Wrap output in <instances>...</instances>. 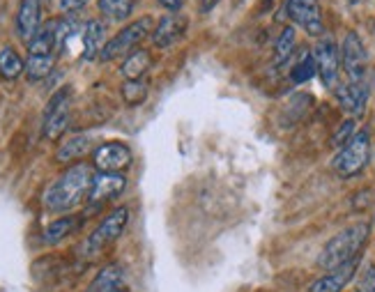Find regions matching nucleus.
<instances>
[{"label":"nucleus","instance_id":"nucleus-1","mask_svg":"<svg viewBox=\"0 0 375 292\" xmlns=\"http://www.w3.org/2000/svg\"><path fill=\"white\" fill-rule=\"evenodd\" d=\"M93 171L85 163L67 168L44 193V207L48 212H69L74 210L85 196H90Z\"/></svg>","mask_w":375,"mask_h":292},{"label":"nucleus","instance_id":"nucleus-2","mask_svg":"<svg viewBox=\"0 0 375 292\" xmlns=\"http://www.w3.org/2000/svg\"><path fill=\"white\" fill-rule=\"evenodd\" d=\"M371 235V226L369 223H354V226H348L345 230H341L339 235H334L324 249L318 256V267L322 269H339L348 262L359 258V251L366 244V239Z\"/></svg>","mask_w":375,"mask_h":292},{"label":"nucleus","instance_id":"nucleus-3","mask_svg":"<svg viewBox=\"0 0 375 292\" xmlns=\"http://www.w3.org/2000/svg\"><path fill=\"white\" fill-rule=\"evenodd\" d=\"M369 159H371V136L369 131L361 129L339 150V154L332 161V168L341 178H352V175H357L366 168Z\"/></svg>","mask_w":375,"mask_h":292},{"label":"nucleus","instance_id":"nucleus-4","mask_svg":"<svg viewBox=\"0 0 375 292\" xmlns=\"http://www.w3.org/2000/svg\"><path fill=\"white\" fill-rule=\"evenodd\" d=\"M145 35H152V16H143L138 21L125 26L120 33H117L113 40H108L100 53V60L102 63H111L115 58H122V55H130L136 44L143 40Z\"/></svg>","mask_w":375,"mask_h":292},{"label":"nucleus","instance_id":"nucleus-5","mask_svg":"<svg viewBox=\"0 0 375 292\" xmlns=\"http://www.w3.org/2000/svg\"><path fill=\"white\" fill-rule=\"evenodd\" d=\"M127 221H130V210L127 207H117L113 210L108 217L93 230V235L85 239V253L88 256H97L100 251H104L108 244H113L125 232L127 228Z\"/></svg>","mask_w":375,"mask_h":292},{"label":"nucleus","instance_id":"nucleus-6","mask_svg":"<svg viewBox=\"0 0 375 292\" xmlns=\"http://www.w3.org/2000/svg\"><path fill=\"white\" fill-rule=\"evenodd\" d=\"M313 58H315V67H318V76L322 85L327 90H337L339 87V74H341V51L337 42L332 40L329 35H324L318 40L313 48Z\"/></svg>","mask_w":375,"mask_h":292},{"label":"nucleus","instance_id":"nucleus-7","mask_svg":"<svg viewBox=\"0 0 375 292\" xmlns=\"http://www.w3.org/2000/svg\"><path fill=\"white\" fill-rule=\"evenodd\" d=\"M69 104H72V92L63 87L58 90L46 104L44 111V122H42V134L46 141H58L63 131L69 124Z\"/></svg>","mask_w":375,"mask_h":292},{"label":"nucleus","instance_id":"nucleus-8","mask_svg":"<svg viewBox=\"0 0 375 292\" xmlns=\"http://www.w3.org/2000/svg\"><path fill=\"white\" fill-rule=\"evenodd\" d=\"M341 65L345 74H348V81L359 83L364 81V74H366V65H369V53L366 46H364L361 37L357 33H348L343 37L341 44Z\"/></svg>","mask_w":375,"mask_h":292},{"label":"nucleus","instance_id":"nucleus-9","mask_svg":"<svg viewBox=\"0 0 375 292\" xmlns=\"http://www.w3.org/2000/svg\"><path fill=\"white\" fill-rule=\"evenodd\" d=\"M285 16L295 26H300L311 37H320L322 26V9L318 0H285Z\"/></svg>","mask_w":375,"mask_h":292},{"label":"nucleus","instance_id":"nucleus-10","mask_svg":"<svg viewBox=\"0 0 375 292\" xmlns=\"http://www.w3.org/2000/svg\"><path fill=\"white\" fill-rule=\"evenodd\" d=\"M132 163V150L125 143H104L95 150V166L100 173H117Z\"/></svg>","mask_w":375,"mask_h":292},{"label":"nucleus","instance_id":"nucleus-11","mask_svg":"<svg viewBox=\"0 0 375 292\" xmlns=\"http://www.w3.org/2000/svg\"><path fill=\"white\" fill-rule=\"evenodd\" d=\"M186 26H189V21H186V16L182 14H169L164 16L159 23L154 26L152 31V44L159 46V48H169L173 46L175 42H180L184 33H186Z\"/></svg>","mask_w":375,"mask_h":292},{"label":"nucleus","instance_id":"nucleus-12","mask_svg":"<svg viewBox=\"0 0 375 292\" xmlns=\"http://www.w3.org/2000/svg\"><path fill=\"white\" fill-rule=\"evenodd\" d=\"M337 99L341 104V109L345 113H350L352 118H359L366 111V104H369V87L364 81L359 83H352L348 81L345 85L337 87Z\"/></svg>","mask_w":375,"mask_h":292},{"label":"nucleus","instance_id":"nucleus-13","mask_svg":"<svg viewBox=\"0 0 375 292\" xmlns=\"http://www.w3.org/2000/svg\"><path fill=\"white\" fill-rule=\"evenodd\" d=\"M42 26V0H21L16 12V33L28 44Z\"/></svg>","mask_w":375,"mask_h":292},{"label":"nucleus","instance_id":"nucleus-14","mask_svg":"<svg viewBox=\"0 0 375 292\" xmlns=\"http://www.w3.org/2000/svg\"><path fill=\"white\" fill-rule=\"evenodd\" d=\"M127 187L125 175L120 173H97L93 178V187H90V202H106L115 196H120Z\"/></svg>","mask_w":375,"mask_h":292},{"label":"nucleus","instance_id":"nucleus-15","mask_svg":"<svg viewBox=\"0 0 375 292\" xmlns=\"http://www.w3.org/2000/svg\"><path fill=\"white\" fill-rule=\"evenodd\" d=\"M357 260H352V262H348V265H343L339 269H332L329 274H324L318 281H313L309 292H343V288L350 283L354 271H357Z\"/></svg>","mask_w":375,"mask_h":292},{"label":"nucleus","instance_id":"nucleus-16","mask_svg":"<svg viewBox=\"0 0 375 292\" xmlns=\"http://www.w3.org/2000/svg\"><path fill=\"white\" fill-rule=\"evenodd\" d=\"M88 292H125V271L120 265H108L88 288Z\"/></svg>","mask_w":375,"mask_h":292},{"label":"nucleus","instance_id":"nucleus-17","mask_svg":"<svg viewBox=\"0 0 375 292\" xmlns=\"http://www.w3.org/2000/svg\"><path fill=\"white\" fill-rule=\"evenodd\" d=\"M56 46H58V21H48L44 28H39L37 35L28 42V53L51 55Z\"/></svg>","mask_w":375,"mask_h":292},{"label":"nucleus","instance_id":"nucleus-18","mask_svg":"<svg viewBox=\"0 0 375 292\" xmlns=\"http://www.w3.org/2000/svg\"><path fill=\"white\" fill-rule=\"evenodd\" d=\"M152 67V55L145 48H134L122 63V76L127 81H141V76Z\"/></svg>","mask_w":375,"mask_h":292},{"label":"nucleus","instance_id":"nucleus-19","mask_svg":"<svg viewBox=\"0 0 375 292\" xmlns=\"http://www.w3.org/2000/svg\"><path fill=\"white\" fill-rule=\"evenodd\" d=\"M104 23L93 18V21L85 23V31H83V58L85 60H95L97 55L102 53L104 48Z\"/></svg>","mask_w":375,"mask_h":292},{"label":"nucleus","instance_id":"nucleus-20","mask_svg":"<svg viewBox=\"0 0 375 292\" xmlns=\"http://www.w3.org/2000/svg\"><path fill=\"white\" fill-rule=\"evenodd\" d=\"M90 150V136H74L67 143H63L56 152V161L60 163H72L76 159H81Z\"/></svg>","mask_w":375,"mask_h":292},{"label":"nucleus","instance_id":"nucleus-21","mask_svg":"<svg viewBox=\"0 0 375 292\" xmlns=\"http://www.w3.org/2000/svg\"><path fill=\"white\" fill-rule=\"evenodd\" d=\"M23 72H26V63L21 60V55H19L12 46H5L3 51H0V76H3L5 81H14Z\"/></svg>","mask_w":375,"mask_h":292},{"label":"nucleus","instance_id":"nucleus-22","mask_svg":"<svg viewBox=\"0 0 375 292\" xmlns=\"http://www.w3.org/2000/svg\"><path fill=\"white\" fill-rule=\"evenodd\" d=\"M53 65H56V55H28L26 60V76L31 81H42L46 79L48 74L53 72Z\"/></svg>","mask_w":375,"mask_h":292},{"label":"nucleus","instance_id":"nucleus-23","mask_svg":"<svg viewBox=\"0 0 375 292\" xmlns=\"http://www.w3.org/2000/svg\"><path fill=\"white\" fill-rule=\"evenodd\" d=\"M297 33H295L292 26H285L279 40H276V46H274V65H283L288 63V58L292 55L295 51V44H297V37H295Z\"/></svg>","mask_w":375,"mask_h":292},{"label":"nucleus","instance_id":"nucleus-24","mask_svg":"<svg viewBox=\"0 0 375 292\" xmlns=\"http://www.w3.org/2000/svg\"><path fill=\"white\" fill-rule=\"evenodd\" d=\"M76 226H78L76 217L56 219L53 223H48V226H46V230H44V242H46V244H58V242H63Z\"/></svg>","mask_w":375,"mask_h":292},{"label":"nucleus","instance_id":"nucleus-25","mask_svg":"<svg viewBox=\"0 0 375 292\" xmlns=\"http://www.w3.org/2000/svg\"><path fill=\"white\" fill-rule=\"evenodd\" d=\"M100 12L113 21H125L127 16L134 12L136 0H100Z\"/></svg>","mask_w":375,"mask_h":292},{"label":"nucleus","instance_id":"nucleus-26","mask_svg":"<svg viewBox=\"0 0 375 292\" xmlns=\"http://www.w3.org/2000/svg\"><path fill=\"white\" fill-rule=\"evenodd\" d=\"M315 74H318V67H315V58H313V53L307 51L297 63H295L292 72H290V79L295 83H307V81L313 79Z\"/></svg>","mask_w":375,"mask_h":292},{"label":"nucleus","instance_id":"nucleus-27","mask_svg":"<svg viewBox=\"0 0 375 292\" xmlns=\"http://www.w3.org/2000/svg\"><path fill=\"white\" fill-rule=\"evenodd\" d=\"M147 97V85L143 81H125L122 83V99L127 106H141Z\"/></svg>","mask_w":375,"mask_h":292},{"label":"nucleus","instance_id":"nucleus-28","mask_svg":"<svg viewBox=\"0 0 375 292\" xmlns=\"http://www.w3.org/2000/svg\"><path fill=\"white\" fill-rule=\"evenodd\" d=\"M357 134L354 131V120L350 118V120H345L341 126H339V131L332 136V143H334V148H343L345 143H348L352 136Z\"/></svg>","mask_w":375,"mask_h":292},{"label":"nucleus","instance_id":"nucleus-29","mask_svg":"<svg viewBox=\"0 0 375 292\" xmlns=\"http://www.w3.org/2000/svg\"><path fill=\"white\" fill-rule=\"evenodd\" d=\"M357 292H375V265H366L359 274Z\"/></svg>","mask_w":375,"mask_h":292},{"label":"nucleus","instance_id":"nucleus-30","mask_svg":"<svg viewBox=\"0 0 375 292\" xmlns=\"http://www.w3.org/2000/svg\"><path fill=\"white\" fill-rule=\"evenodd\" d=\"M85 3L88 0H60V9L67 14H74V12H78V9H83Z\"/></svg>","mask_w":375,"mask_h":292},{"label":"nucleus","instance_id":"nucleus-31","mask_svg":"<svg viewBox=\"0 0 375 292\" xmlns=\"http://www.w3.org/2000/svg\"><path fill=\"white\" fill-rule=\"evenodd\" d=\"M157 3H159L164 9H169V12H180V9L184 7V3H186V0H157Z\"/></svg>","mask_w":375,"mask_h":292},{"label":"nucleus","instance_id":"nucleus-32","mask_svg":"<svg viewBox=\"0 0 375 292\" xmlns=\"http://www.w3.org/2000/svg\"><path fill=\"white\" fill-rule=\"evenodd\" d=\"M219 3H221V0H199V12L201 14H210Z\"/></svg>","mask_w":375,"mask_h":292},{"label":"nucleus","instance_id":"nucleus-33","mask_svg":"<svg viewBox=\"0 0 375 292\" xmlns=\"http://www.w3.org/2000/svg\"><path fill=\"white\" fill-rule=\"evenodd\" d=\"M348 5H359V3H364V0H345Z\"/></svg>","mask_w":375,"mask_h":292}]
</instances>
